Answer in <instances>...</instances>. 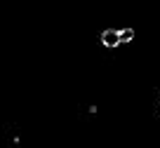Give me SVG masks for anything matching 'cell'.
Listing matches in <instances>:
<instances>
[{
    "label": "cell",
    "instance_id": "6da1fadb",
    "mask_svg": "<svg viewBox=\"0 0 160 148\" xmlns=\"http://www.w3.org/2000/svg\"><path fill=\"white\" fill-rule=\"evenodd\" d=\"M101 45L104 47H118L120 45V31H104L101 33Z\"/></svg>",
    "mask_w": 160,
    "mask_h": 148
},
{
    "label": "cell",
    "instance_id": "7a4b0ae2",
    "mask_svg": "<svg viewBox=\"0 0 160 148\" xmlns=\"http://www.w3.org/2000/svg\"><path fill=\"white\" fill-rule=\"evenodd\" d=\"M130 40H134V31H132V28H122V31H120V45L130 42Z\"/></svg>",
    "mask_w": 160,
    "mask_h": 148
}]
</instances>
